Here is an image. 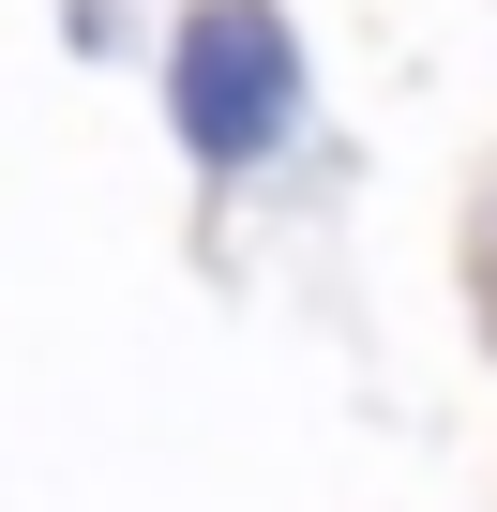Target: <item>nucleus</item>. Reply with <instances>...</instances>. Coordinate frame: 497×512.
Masks as SVG:
<instances>
[{
  "instance_id": "1",
  "label": "nucleus",
  "mask_w": 497,
  "mask_h": 512,
  "mask_svg": "<svg viewBox=\"0 0 497 512\" xmlns=\"http://www.w3.org/2000/svg\"><path fill=\"white\" fill-rule=\"evenodd\" d=\"M272 121H287V31L257 0H211L181 31V136L196 151H257Z\"/></svg>"
}]
</instances>
